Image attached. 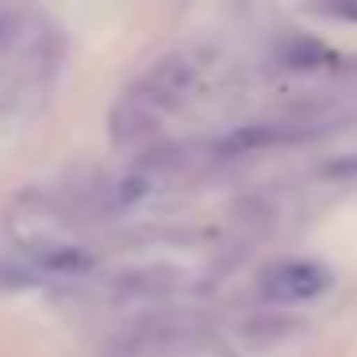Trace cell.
<instances>
[{
	"label": "cell",
	"instance_id": "1",
	"mask_svg": "<svg viewBox=\"0 0 357 357\" xmlns=\"http://www.w3.org/2000/svg\"><path fill=\"white\" fill-rule=\"evenodd\" d=\"M123 357H227V354L200 326L158 319V323L139 326L131 338H123Z\"/></svg>",
	"mask_w": 357,
	"mask_h": 357
},
{
	"label": "cell",
	"instance_id": "2",
	"mask_svg": "<svg viewBox=\"0 0 357 357\" xmlns=\"http://www.w3.org/2000/svg\"><path fill=\"white\" fill-rule=\"evenodd\" d=\"M331 284H334V273L315 257H280V261L265 265L261 277H257V292L273 303L319 300Z\"/></svg>",
	"mask_w": 357,
	"mask_h": 357
},
{
	"label": "cell",
	"instance_id": "3",
	"mask_svg": "<svg viewBox=\"0 0 357 357\" xmlns=\"http://www.w3.org/2000/svg\"><path fill=\"white\" fill-rule=\"evenodd\" d=\"M196 73H200V66H196L192 54H169L135 85V93L165 116V112H173L196 89Z\"/></svg>",
	"mask_w": 357,
	"mask_h": 357
},
{
	"label": "cell",
	"instance_id": "4",
	"mask_svg": "<svg viewBox=\"0 0 357 357\" xmlns=\"http://www.w3.org/2000/svg\"><path fill=\"white\" fill-rule=\"evenodd\" d=\"M158 127H162V112L142 100L135 89L127 96H119L108 119V131L116 146H142V142H150L158 135Z\"/></svg>",
	"mask_w": 357,
	"mask_h": 357
},
{
	"label": "cell",
	"instance_id": "5",
	"mask_svg": "<svg viewBox=\"0 0 357 357\" xmlns=\"http://www.w3.org/2000/svg\"><path fill=\"white\" fill-rule=\"evenodd\" d=\"M185 284L177 269H165V265H150V269H135L123 277L112 280V292L119 300H158V296H169Z\"/></svg>",
	"mask_w": 357,
	"mask_h": 357
},
{
	"label": "cell",
	"instance_id": "6",
	"mask_svg": "<svg viewBox=\"0 0 357 357\" xmlns=\"http://www.w3.org/2000/svg\"><path fill=\"white\" fill-rule=\"evenodd\" d=\"M300 135H303V131L284 127V123L238 127V131H231L223 142H219L215 154H223V158H242V154H254V150H269V146H280V142H292V139H300Z\"/></svg>",
	"mask_w": 357,
	"mask_h": 357
},
{
	"label": "cell",
	"instance_id": "7",
	"mask_svg": "<svg viewBox=\"0 0 357 357\" xmlns=\"http://www.w3.org/2000/svg\"><path fill=\"white\" fill-rule=\"evenodd\" d=\"M277 62L292 73H311V70L331 66L334 54L319 39H311V35H284L280 47H277Z\"/></svg>",
	"mask_w": 357,
	"mask_h": 357
},
{
	"label": "cell",
	"instance_id": "8",
	"mask_svg": "<svg viewBox=\"0 0 357 357\" xmlns=\"http://www.w3.org/2000/svg\"><path fill=\"white\" fill-rule=\"evenodd\" d=\"M300 319L296 315H280V311H269V315H250V319H242V326H238V334H242V342H250V346H257V349H265V346H277V342H284V338H292V334H300Z\"/></svg>",
	"mask_w": 357,
	"mask_h": 357
},
{
	"label": "cell",
	"instance_id": "9",
	"mask_svg": "<svg viewBox=\"0 0 357 357\" xmlns=\"http://www.w3.org/2000/svg\"><path fill=\"white\" fill-rule=\"evenodd\" d=\"M20 35H24V20H20L16 12H0V70H4V62L16 54Z\"/></svg>",
	"mask_w": 357,
	"mask_h": 357
},
{
	"label": "cell",
	"instance_id": "10",
	"mask_svg": "<svg viewBox=\"0 0 357 357\" xmlns=\"http://www.w3.org/2000/svg\"><path fill=\"white\" fill-rule=\"evenodd\" d=\"M311 8L342 24H357V0H311Z\"/></svg>",
	"mask_w": 357,
	"mask_h": 357
}]
</instances>
